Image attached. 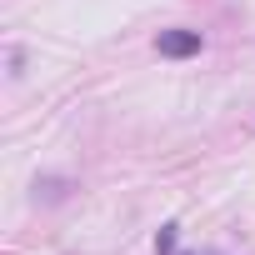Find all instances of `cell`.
Wrapping results in <instances>:
<instances>
[{"label": "cell", "mask_w": 255, "mask_h": 255, "mask_svg": "<svg viewBox=\"0 0 255 255\" xmlns=\"http://www.w3.org/2000/svg\"><path fill=\"white\" fill-rule=\"evenodd\" d=\"M195 50H200L195 30H165L160 35V55H195Z\"/></svg>", "instance_id": "6da1fadb"}]
</instances>
